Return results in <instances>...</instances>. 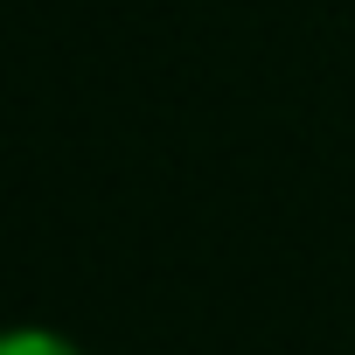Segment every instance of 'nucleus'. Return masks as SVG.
Here are the masks:
<instances>
[{
	"mask_svg": "<svg viewBox=\"0 0 355 355\" xmlns=\"http://www.w3.org/2000/svg\"><path fill=\"white\" fill-rule=\"evenodd\" d=\"M0 355H91L77 334L63 327H42V320H15V327H0Z\"/></svg>",
	"mask_w": 355,
	"mask_h": 355,
	"instance_id": "f257e3e1",
	"label": "nucleus"
}]
</instances>
